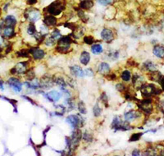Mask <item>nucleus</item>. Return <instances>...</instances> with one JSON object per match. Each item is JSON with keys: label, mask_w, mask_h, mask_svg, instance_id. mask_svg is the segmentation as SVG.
<instances>
[{"label": "nucleus", "mask_w": 164, "mask_h": 156, "mask_svg": "<svg viewBox=\"0 0 164 156\" xmlns=\"http://www.w3.org/2000/svg\"><path fill=\"white\" fill-rule=\"evenodd\" d=\"M74 10H75L76 16H77L78 19L81 21L82 23L83 24L88 23V21H89V16L85 13V11L80 9L78 6L77 7H74Z\"/></svg>", "instance_id": "20"}, {"label": "nucleus", "mask_w": 164, "mask_h": 156, "mask_svg": "<svg viewBox=\"0 0 164 156\" xmlns=\"http://www.w3.org/2000/svg\"><path fill=\"white\" fill-rule=\"evenodd\" d=\"M100 37L102 41L107 44H111L116 39V33L113 29L109 27H103L100 32Z\"/></svg>", "instance_id": "8"}, {"label": "nucleus", "mask_w": 164, "mask_h": 156, "mask_svg": "<svg viewBox=\"0 0 164 156\" xmlns=\"http://www.w3.org/2000/svg\"><path fill=\"white\" fill-rule=\"evenodd\" d=\"M82 114H70L66 118L65 121L72 129L81 128L84 125V118L81 116Z\"/></svg>", "instance_id": "4"}, {"label": "nucleus", "mask_w": 164, "mask_h": 156, "mask_svg": "<svg viewBox=\"0 0 164 156\" xmlns=\"http://www.w3.org/2000/svg\"><path fill=\"white\" fill-rule=\"evenodd\" d=\"M68 68H69L70 74L73 77H75V78H80V79H82V78H84L85 77L84 71L82 69V68L80 65L74 64V65L69 66Z\"/></svg>", "instance_id": "13"}, {"label": "nucleus", "mask_w": 164, "mask_h": 156, "mask_svg": "<svg viewBox=\"0 0 164 156\" xmlns=\"http://www.w3.org/2000/svg\"><path fill=\"white\" fill-rule=\"evenodd\" d=\"M70 137L71 140V150H72V152L76 151V149L80 147V142L82 141L81 129L80 128L73 129Z\"/></svg>", "instance_id": "6"}, {"label": "nucleus", "mask_w": 164, "mask_h": 156, "mask_svg": "<svg viewBox=\"0 0 164 156\" xmlns=\"http://www.w3.org/2000/svg\"><path fill=\"white\" fill-rule=\"evenodd\" d=\"M33 62V59H28V60L22 61L20 62L15 66L14 68L16 69V75H25L26 72L31 68V63Z\"/></svg>", "instance_id": "11"}, {"label": "nucleus", "mask_w": 164, "mask_h": 156, "mask_svg": "<svg viewBox=\"0 0 164 156\" xmlns=\"http://www.w3.org/2000/svg\"><path fill=\"white\" fill-rule=\"evenodd\" d=\"M131 83L134 88L137 90H140V86L145 83V78H144L143 75L140 73V72H135L132 75V78H131Z\"/></svg>", "instance_id": "15"}, {"label": "nucleus", "mask_w": 164, "mask_h": 156, "mask_svg": "<svg viewBox=\"0 0 164 156\" xmlns=\"http://www.w3.org/2000/svg\"><path fill=\"white\" fill-rule=\"evenodd\" d=\"M54 51L56 54H61V55H67L73 51L72 44L57 42L56 46L54 48Z\"/></svg>", "instance_id": "10"}, {"label": "nucleus", "mask_w": 164, "mask_h": 156, "mask_svg": "<svg viewBox=\"0 0 164 156\" xmlns=\"http://www.w3.org/2000/svg\"><path fill=\"white\" fill-rule=\"evenodd\" d=\"M143 136V133L142 132H136L133 133L132 135L131 136V137L129 139L130 142H135V141H138L141 138V136Z\"/></svg>", "instance_id": "41"}, {"label": "nucleus", "mask_w": 164, "mask_h": 156, "mask_svg": "<svg viewBox=\"0 0 164 156\" xmlns=\"http://www.w3.org/2000/svg\"><path fill=\"white\" fill-rule=\"evenodd\" d=\"M58 17L51 14H43L42 22L50 29H54L58 25Z\"/></svg>", "instance_id": "12"}, {"label": "nucleus", "mask_w": 164, "mask_h": 156, "mask_svg": "<svg viewBox=\"0 0 164 156\" xmlns=\"http://www.w3.org/2000/svg\"><path fill=\"white\" fill-rule=\"evenodd\" d=\"M108 58L111 59V61H115L118 59L120 57V52L118 50H111L108 53V54H106Z\"/></svg>", "instance_id": "37"}, {"label": "nucleus", "mask_w": 164, "mask_h": 156, "mask_svg": "<svg viewBox=\"0 0 164 156\" xmlns=\"http://www.w3.org/2000/svg\"><path fill=\"white\" fill-rule=\"evenodd\" d=\"M143 116H145V115L140 109H131L128 110V112H126L124 114V120L131 123H135L136 121H138V120L141 119V118Z\"/></svg>", "instance_id": "9"}, {"label": "nucleus", "mask_w": 164, "mask_h": 156, "mask_svg": "<svg viewBox=\"0 0 164 156\" xmlns=\"http://www.w3.org/2000/svg\"><path fill=\"white\" fill-rule=\"evenodd\" d=\"M141 68L147 72H153L158 71V67L157 64L154 62L150 60H147L145 63H143Z\"/></svg>", "instance_id": "19"}, {"label": "nucleus", "mask_w": 164, "mask_h": 156, "mask_svg": "<svg viewBox=\"0 0 164 156\" xmlns=\"http://www.w3.org/2000/svg\"><path fill=\"white\" fill-rule=\"evenodd\" d=\"M158 82V84L160 85V87H161V89L162 90V91H164V76H162V74L160 75Z\"/></svg>", "instance_id": "45"}, {"label": "nucleus", "mask_w": 164, "mask_h": 156, "mask_svg": "<svg viewBox=\"0 0 164 156\" xmlns=\"http://www.w3.org/2000/svg\"><path fill=\"white\" fill-rule=\"evenodd\" d=\"M57 41L55 39H54L52 35H48L45 39V41L43 43V44L45 46V49H51V48H54V47L56 46L57 44Z\"/></svg>", "instance_id": "26"}, {"label": "nucleus", "mask_w": 164, "mask_h": 156, "mask_svg": "<svg viewBox=\"0 0 164 156\" xmlns=\"http://www.w3.org/2000/svg\"><path fill=\"white\" fill-rule=\"evenodd\" d=\"M3 85H4L3 80L0 79V90H3Z\"/></svg>", "instance_id": "51"}, {"label": "nucleus", "mask_w": 164, "mask_h": 156, "mask_svg": "<svg viewBox=\"0 0 164 156\" xmlns=\"http://www.w3.org/2000/svg\"><path fill=\"white\" fill-rule=\"evenodd\" d=\"M102 112H103V108L99 105V101H97L96 104L93 107V114L95 118H99L102 115Z\"/></svg>", "instance_id": "36"}, {"label": "nucleus", "mask_w": 164, "mask_h": 156, "mask_svg": "<svg viewBox=\"0 0 164 156\" xmlns=\"http://www.w3.org/2000/svg\"><path fill=\"white\" fill-rule=\"evenodd\" d=\"M3 21H4L5 26H10V27H16V24H17V20L12 15H7Z\"/></svg>", "instance_id": "30"}, {"label": "nucleus", "mask_w": 164, "mask_h": 156, "mask_svg": "<svg viewBox=\"0 0 164 156\" xmlns=\"http://www.w3.org/2000/svg\"><path fill=\"white\" fill-rule=\"evenodd\" d=\"M8 6H9V3H7V4H5L4 6H3V11H4V12H7Z\"/></svg>", "instance_id": "52"}, {"label": "nucleus", "mask_w": 164, "mask_h": 156, "mask_svg": "<svg viewBox=\"0 0 164 156\" xmlns=\"http://www.w3.org/2000/svg\"><path fill=\"white\" fill-rule=\"evenodd\" d=\"M127 85L125 84V82H117L115 87H116V90H117L118 92H120L121 94L124 93V91L127 90Z\"/></svg>", "instance_id": "40"}, {"label": "nucleus", "mask_w": 164, "mask_h": 156, "mask_svg": "<svg viewBox=\"0 0 164 156\" xmlns=\"http://www.w3.org/2000/svg\"><path fill=\"white\" fill-rule=\"evenodd\" d=\"M108 95L106 94V92L103 91L102 93L100 94V96H99V99H98V101L102 104V105L104 106L105 108L109 107V104H108Z\"/></svg>", "instance_id": "35"}, {"label": "nucleus", "mask_w": 164, "mask_h": 156, "mask_svg": "<svg viewBox=\"0 0 164 156\" xmlns=\"http://www.w3.org/2000/svg\"><path fill=\"white\" fill-rule=\"evenodd\" d=\"M7 84H8V86H9L15 92H16V93L21 92V91H22L23 83H22V82L20 81V79L17 78V77H10L9 79L7 80Z\"/></svg>", "instance_id": "14"}, {"label": "nucleus", "mask_w": 164, "mask_h": 156, "mask_svg": "<svg viewBox=\"0 0 164 156\" xmlns=\"http://www.w3.org/2000/svg\"><path fill=\"white\" fill-rule=\"evenodd\" d=\"M16 35V33L15 31V27H10V26H5L2 32V37L5 39L10 40L14 38Z\"/></svg>", "instance_id": "25"}, {"label": "nucleus", "mask_w": 164, "mask_h": 156, "mask_svg": "<svg viewBox=\"0 0 164 156\" xmlns=\"http://www.w3.org/2000/svg\"><path fill=\"white\" fill-rule=\"evenodd\" d=\"M67 0H55L43 9V14H51L58 16L67 9Z\"/></svg>", "instance_id": "1"}, {"label": "nucleus", "mask_w": 164, "mask_h": 156, "mask_svg": "<svg viewBox=\"0 0 164 156\" xmlns=\"http://www.w3.org/2000/svg\"><path fill=\"white\" fill-rule=\"evenodd\" d=\"M40 81V89L43 91H48L49 89L54 87V82L53 80V75L49 74L48 72L44 73L39 79Z\"/></svg>", "instance_id": "7"}, {"label": "nucleus", "mask_w": 164, "mask_h": 156, "mask_svg": "<svg viewBox=\"0 0 164 156\" xmlns=\"http://www.w3.org/2000/svg\"><path fill=\"white\" fill-rule=\"evenodd\" d=\"M16 56L19 58H27V59H32L31 54L29 52V48L26 49H21V50L16 52Z\"/></svg>", "instance_id": "31"}, {"label": "nucleus", "mask_w": 164, "mask_h": 156, "mask_svg": "<svg viewBox=\"0 0 164 156\" xmlns=\"http://www.w3.org/2000/svg\"><path fill=\"white\" fill-rule=\"evenodd\" d=\"M50 35H52L56 40H58L59 39L63 36V34H62L60 30H59L58 27H55V28L53 29L51 32H50Z\"/></svg>", "instance_id": "39"}, {"label": "nucleus", "mask_w": 164, "mask_h": 156, "mask_svg": "<svg viewBox=\"0 0 164 156\" xmlns=\"http://www.w3.org/2000/svg\"><path fill=\"white\" fill-rule=\"evenodd\" d=\"M12 51V43H8L6 45V49H5V54H10Z\"/></svg>", "instance_id": "46"}, {"label": "nucleus", "mask_w": 164, "mask_h": 156, "mask_svg": "<svg viewBox=\"0 0 164 156\" xmlns=\"http://www.w3.org/2000/svg\"><path fill=\"white\" fill-rule=\"evenodd\" d=\"M90 60H91V55L89 52L86 50H83L80 52V56H79V62L81 65L88 66L90 63Z\"/></svg>", "instance_id": "21"}, {"label": "nucleus", "mask_w": 164, "mask_h": 156, "mask_svg": "<svg viewBox=\"0 0 164 156\" xmlns=\"http://www.w3.org/2000/svg\"><path fill=\"white\" fill-rule=\"evenodd\" d=\"M42 95L44 96V97L47 99L49 102L54 103V102H58L60 100V99L62 98L63 96V94L61 92H59L58 91H55V90H53V91H49L48 93H45V92H42Z\"/></svg>", "instance_id": "16"}, {"label": "nucleus", "mask_w": 164, "mask_h": 156, "mask_svg": "<svg viewBox=\"0 0 164 156\" xmlns=\"http://www.w3.org/2000/svg\"><path fill=\"white\" fill-rule=\"evenodd\" d=\"M104 78H105L107 81H109V82H116V81L119 79V75H117V73L113 72V71H111L108 75H106Z\"/></svg>", "instance_id": "38"}, {"label": "nucleus", "mask_w": 164, "mask_h": 156, "mask_svg": "<svg viewBox=\"0 0 164 156\" xmlns=\"http://www.w3.org/2000/svg\"><path fill=\"white\" fill-rule=\"evenodd\" d=\"M76 109H78V111L80 112V114L82 115H85L87 114V108L86 105L84 104V101H82V100H79L76 104Z\"/></svg>", "instance_id": "34"}, {"label": "nucleus", "mask_w": 164, "mask_h": 156, "mask_svg": "<svg viewBox=\"0 0 164 156\" xmlns=\"http://www.w3.org/2000/svg\"><path fill=\"white\" fill-rule=\"evenodd\" d=\"M112 71L109 63L107 62H100L97 65L96 68V73H98V75H100L102 77H105L106 75H108L109 72Z\"/></svg>", "instance_id": "17"}, {"label": "nucleus", "mask_w": 164, "mask_h": 156, "mask_svg": "<svg viewBox=\"0 0 164 156\" xmlns=\"http://www.w3.org/2000/svg\"><path fill=\"white\" fill-rule=\"evenodd\" d=\"M82 42L86 45H92L97 42V40L91 35H85L82 38Z\"/></svg>", "instance_id": "33"}, {"label": "nucleus", "mask_w": 164, "mask_h": 156, "mask_svg": "<svg viewBox=\"0 0 164 156\" xmlns=\"http://www.w3.org/2000/svg\"><path fill=\"white\" fill-rule=\"evenodd\" d=\"M94 6V0H80V2L78 3V7L84 11H90Z\"/></svg>", "instance_id": "22"}, {"label": "nucleus", "mask_w": 164, "mask_h": 156, "mask_svg": "<svg viewBox=\"0 0 164 156\" xmlns=\"http://www.w3.org/2000/svg\"><path fill=\"white\" fill-rule=\"evenodd\" d=\"M21 97H22V98H23V99H26V100H27V101H29V102H31V105H36V106H37V105H37V103L35 102V101H34V100H33L31 98H30V97H29V96H21Z\"/></svg>", "instance_id": "48"}, {"label": "nucleus", "mask_w": 164, "mask_h": 156, "mask_svg": "<svg viewBox=\"0 0 164 156\" xmlns=\"http://www.w3.org/2000/svg\"><path fill=\"white\" fill-rule=\"evenodd\" d=\"M139 64L136 63V61L132 59V58L127 59V63H126V67H127V68H137Z\"/></svg>", "instance_id": "42"}, {"label": "nucleus", "mask_w": 164, "mask_h": 156, "mask_svg": "<svg viewBox=\"0 0 164 156\" xmlns=\"http://www.w3.org/2000/svg\"><path fill=\"white\" fill-rule=\"evenodd\" d=\"M28 48L31 58H32L33 61H35V62H40V61L44 60L45 57H46V55H47L46 49L40 48L37 45H35V46H29Z\"/></svg>", "instance_id": "5"}, {"label": "nucleus", "mask_w": 164, "mask_h": 156, "mask_svg": "<svg viewBox=\"0 0 164 156\" xmlns=\"http://www.w3.org/2000/svg\"><path fill=\"white\" fill-rule=\"evenodd\" d=\"M53 80H54V85H57L60 87H67V82H66V77L61 73H54L53 74Z\"/></svg>", "instance_id": "18"}, {"label": "nucleus", "mask_w": 164, "mask_h": 156, "mask_svg": "<svg viewBox=\"0 0 164 156\" xmlns=\"http://www.w3.org/2000/svg\"><path fill=\"white\" fill-rule=\"evenodd\" d=\"M132 155H140L141 151L139 149H135L132 150V153H131Z\"/></svg>", "instance_id": "50"}, {"label": "nucleus", "mask_w": 164, "mask_h": 156, "mask_svg": "<svg viewBox=\"0 0 164 156\" xmlns=\"http://www.w3.org/2000/svg\"><path fill=\"white\" fill-rule=\"evenodd\" d=\"M94 134L92 131L89 130H85L84 131L82 132V140L86 143V144H90L92 142L94 141Z\"/></svg>", "instance_id": "27"}, {"label": "nucleus", "mask_w": 164, "mask_h": 156, "mask_svg": "<svg viewBox=\"0 0 164 156\" xmlns=\"http://www.w3.org/2000/svg\"><path fill=\"white\" fill-rule=\"evenodd\" d=\"M111 128L114 130V131H127L132 130L134 127L131 125L130 123L125 121L124 119H122V117L120 115H116L113 118V122L111 123Z\"/></svg>", "instance_id": "2"}, {"label": "nucleus", "mask_w": 164, "mask_h": 156, "mask_svg": "<svg viewBox=\"0 0 164 156\" xmlns=\"http://www.w3.org/2000/svg\"><path fill=\"white\" fill-rule=\"evenodd\" d=\"M90 50L91 53L94 55H100L103 53L104 49H103V46L100 43H94V44H92L90 47Z\"/></svg>", "instance_id": "29"}, {"label": "nucleus", "mask_w": 164, "mask_h": 156, "mask_svg": "<svg viewBox=\"0 0 164 156\" xmlns=\"http://www.w3.org/2000/svg\"><path fill=\"white\" fill-rule=\"evenodd\" d=\"M38 2V0H26V3L29 6H34Z\"/></svg>", "instance_id": "49"}, {"label": "nucleus", "mask_w": 164, "mask_h": 156, "mask_svg": "<svg viewBox=\"0 0 164 156\" xmlns=\"http://www.w3.org/2000/svg\"><path fill=\"white\" fill-rule=\"evenodd\" d=\"M1 15H2V9L0 8V16H1Z\"/></svg>", "instance_id": "54"}, {"label": "nucleus", "mask_w": 164, "mask_h": 156, "mask_svg": "<svg viewBox=\"0 0 164 156\" xmlns=\"http://www.w3.org/2000/svg\"><path fill=\"white\" fill-rule=\"evenodd\" d=\"M3 99H5V100H7L8 102L10 103V104H12V105L13 106V108H14V111L16 113H17V109H16V105H17V100H12V99H7L6 98V97H3Z\"/></svg>", "instance_id": "44"}, {"label": "nucleus", "mask_w": 164, "mask_h": 156, "mask_svg": "<svg viewBox=\"0 0 164 156\" xmlns=\"http://www.w3.org/2000/svg\"><path fill=\"white\" fill-rule=\"evenodd\" d=\"M153 54L159 59H164V45L156 44L153 47Z\"/></svg>", "instance_id": "24"}, {"label": "nucleus", "mask_w": 164, "mask_h": 156, "mask_svg": "<svg viewBox=\"0 0 164 156\" xmlns=\"http://www.w3.org/2000/svg\"><path fill=\"white\" fill-rule=\"evenodd\" d=\"M24 77H25V79H26V81H28V82H31L33 80H35V77H36V72H35L34 67H31V68L26 72V74L24 75Z\"/></svg>", "instance_id": "32"}, {"label": "nucleus", "mask_w": 164, "mask_h": 156, "mask_svg": "<svg viewBox=\"0 0 164 156\" xmlns=\"http://www.w3.org/2000/svg\"><path fill=\"white\" fill-rule=\"evenodd\" d=\"M84 74H85V77H94L95 75V72L94 71V69L92 68H88L86 69H84Z\"/></svg>", "instance_id": "43"}, {"label": "nucleus", "mask_w": 164, "mask_h": 156, "mask_svg": "<svg viewBox=\"0 0 164 156\" xmlns=\"http://www.w3.org/2000/svg\"><path fill=\"white\" fill-rule=\"evenodd\" d=\"M97 2L103 6H108L111 3V0H97Z\"/></svg>", "instance_id": "47"}, {"label": "nucleus", "mask_w": 164, "mask_h": 156, "mask_svg": "<svg viewBox=\"0 0 164 156\" xmlns=\"http://www.w3.org/2000/svg\"><path fill=\"white\" fill-rule=\"evenodd\" d=\"M131 78H132V72L128 68L124 69L120 72L119 79H121L122 82H125V83H129L131 82Z\"/></svg>", "instance_id": "23"}, {"label": "nucleus", "mask_w": 164, "mask_h": 156, "mask_svg": "<svg viewBox=\"0 0 164 156\" xmlns=\"http://www.w3.org/2000/svg\"><path fill=\"white\" fill-rule=\"evenodd\" d=\"M24 18L28 22H32L35 23L39 20L42 18L43 13L40 12V9H38L36 7H34L32 6L27 7L23 13Z\"/></svg>", "instance_id": "3"}, {"label": "nucleus", "mask_w": 164, "mask_h": 156, "mask_svg": "<svg viewBox=\"0 0 164 156\" xmlns=\"http://www.w3.org/2000/svg\"><path fill=\"white\" fill-rule=\"evenodd\" d=\"M3 57H4V56H3V54H2V53H0V60H1V59H2V58H3Z\"/></svg>", "instance_id": "53"}, {"label": "nucleus", "mask_w": 164, "mask_h": 156, "mask_svg": "<svg viewBox=\"0 0 164 156\" xmlns=\"http://www.w3.org/2000/svg\"><path fill=\"white\" fill-rule=\"evenodd\" d=\"M26 34L29 35V36H31L32 37L33 39L35 38V36L38 34L37 28H36V26H35V23H32V22H28L27 24V26H26Z\"/></svg>", "instance_id": "28"}]
</instances>
